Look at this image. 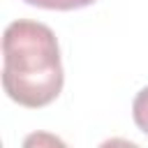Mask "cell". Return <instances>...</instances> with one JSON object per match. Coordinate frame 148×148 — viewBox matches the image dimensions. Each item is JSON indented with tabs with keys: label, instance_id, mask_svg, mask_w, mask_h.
<instances>
[{
	"label": "cell",
	"instance_id": "cell-1",
	"mask_svg": "<svg viewBox=\"0 0 148 148\" xmlns=\"http://www.w3.org/2000/svg\"><path fill=\"white\" fill-rule=\"evenodd\" d=\"M62 62L53 30L39 21L18 18L2 35V88L21 106L39 109L62 90Z\"/></svg>",
	"mask_w": 148,
	"mask_h": 148
},
{
	"label": "cell",
	"instance_id": "cell-2",
	"mask_svg": "<svg viewBox=\"0 0 148 148\" xmlns=\"http://www.w3.org/2000/svg\"><path fill=\"white\" fill-rule=\"evenodd\" d=\"M132 116H134V123L136 127L148 134V88H143L136 97H134V104H132Z\"/></svg>",
	"mask_w": 148,
	"mask_h": 148
},
{
	"label": "cell",
	"instance_id": "cell-3",
	"mask_svg": "<svg viewBox=\"0 0 148 148\" xmlns=\"http://www.w3.org/2000/svg\"><path fill=\"white\" fill-rule=\"evenodd\" d=\"M32 7H42V9H60V12H69V9H81L92 5L95 0H23Z\"/></svg>",
	"mask_w": 148,
	"mask_h": 148
}]
</instances>
